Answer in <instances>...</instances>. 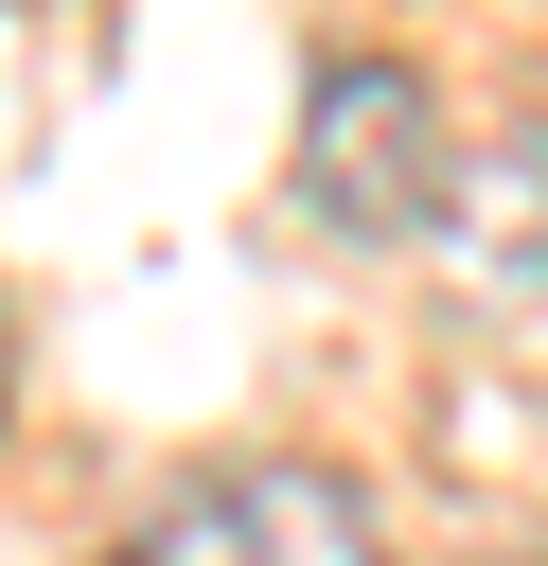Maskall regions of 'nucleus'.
I'll use <instances>...</instances> for the list:
<instances>
[{"instance_id": "nucleus-1", "label": "nucleus", "mask_w": 548, "mask_h": 566, "mask_svg": "<svg viewBox=\"0 0 548 566\" xmlns=\"http://www.w3.org/2000/svg\"><path fill=\"white\" fill-rule=\"evenodd\" d=\"M106 566H389L371 548V495L318 478V460H230V478H177Z\"/></svg>"}, {"instance_id": "nucleus-2", "label": "nucleus", "mask_w": 548, "mask_h": 566, "mask_svg": "<svg viewBox=\"0 0 548 566\" xmlns=\"http://www.w3.org/2000/svg\"><path fill=\"white\" fill-rule=\"evenodd\" d=\"M442 106L407 88V71H336L318 88V212H354V230H407V212H442Z\"/></svg>"}]
</instances>
